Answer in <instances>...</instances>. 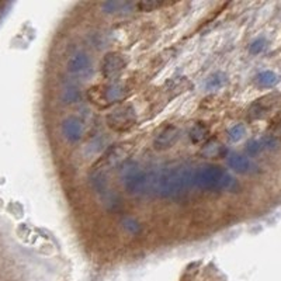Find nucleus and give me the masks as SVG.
Segmentation results:
<instances>
[{
	"label": "nucleus",
	"mask_w": 281,
	"mask_h": 281,
	"mask_svg": "<svg viewBox=\"0 0 281 281\" xmlns=\"http://www.w3.org/2000/svg\"><path fill=\"white\" fill-rule=\"evenodd\" d=\"M191 186L202 191H235L236 180L225 169L216 165H202L191 173Z\"/></svg>",
	"instance_id": "1"
},
{
	"label": "nucleus",
	"mask_w": 281,
	"mask_h": 281,
	"mask_svg": "<svg viewBox=\"0 0 281 281\" xmlns=\"http://www.w3.org/2000/svg\"><path fill=\"white\" fill-rule=\"evenodd\" d=\"M191 173L193 170L184 169L182 166L167 169L155 180L153 188L163 198L179 197L191 186Z\"/></svg>",
	"instance_id": "2"
},
{
	"label": "nucleus",
	"mask_w": 281,
	"mask_h": 281,
	"mask_svg": "<svg viewBox=\"0 0 281 281\" xmlns=\"http://www.w3.org/2000/svg\"><path fill=\"white\" fill-rule=\"evenodd\" d=\"M121 182L124 188L131 196H141L145 194L149 188V176L148 173L138 166L135 162H128L122 166L121 170Z\"/></svg>",
	"instance_id": "3"
},
{
	"label": "nucleus",
	"mask_w": 281,
	"mask_h": 281,
	"mask_svg": "<svg viewBox=\"0 0 281 281\" xmlns=\"http://www.w3.org/2000/svg\"><path fill=\"white\" fill-rule=\"evenodd\" d=\"M125 96V87L121 83H111L106 86L94 87L89 92V97L94 104L100 107H108Z\"/></svg>",
	"instance_id": "4"
},
{
	"label": "nucleus",
	"mask_w": 281,
	"mask_h": 281,
	"mask_svg": "<svg viewBox=\"0 0 281 281\" xmlns=\"http://www.w3.org/2000/svg\"><path fill=\"white\" fill-rule=\"evenodd\" d=\"M106 121L111 130L117 132H124L134 127L136 122V114H135L132 106H124V107L117 108L116 111L110 113Z\"/></svg>",
	"instance_id": "5"
},
{
	"label": "nucleus",
	"mask_w": 281,
	"mask_h": 281,
	"mask_svg": "<svg viewBox=\"0 0 281 281\" xmlns=\"http://www.w3.org/2000/svg\"><path fill=\"white\" fill-rule=\"evenodd\" d=\"M100 67H101V73L106 79H116L127 67V61L118 52H108L101 59Z\"/></svg>",
	"instance_id": "6"
},
{
	"label": "nucleus",
	"mask_w": 281,
	"mask_h": 281,
	"mask_svg": "<svg viewBox=\"0 0 281 281\" xmlns=\"http://www.w3.org/2000/svg\"><path fill=\"white\" fill-rule=\"evenodd\" d=\"M67 72L75 76L89 78L93 73V65H92L90 56L84 52H76L72 55L67 61Z\"/></svg>",
	"instance_id": "7"
},
{
	"label": "nucleus",
	"mask_w": 281,
	"mask_h": 281,
	"mask_svg": "<svg viewBox=\"0 0 281 281\" xmlns=\"http://www.w3.org/2000/svg\"><path fill=\"white\" fill-rule=\"evenodd\" d=\"M61 132L69 144H78L83 136V122L81 118L70 116L61 124Z\"/></svg>",
	"instance_id": "8"
},
{
	"label": "nucleus",
	"mask_w": 281,
	"mask_h": 281,
	"mask_svg": "<svg viewBox=\"0 0 281 281\" xmlns=\"http://www.w3.org/2000/svg\"><path fill=\"white\" fill-rule=\"evenodd\" d=\"M279 99H281L280 94H267V96L259 99L257 101H254L250 110H249V117L253 118V120H259V118L266 117L270 113V110L274 108L280 103Z\"/></svg>",
	"instance_id": "9"
},
{
	"label": "nucleus",
	"mask_w": 281,
	"mask_h": 281,
	"mask_svg": "<svg viewBox=\"0 0 281 281\" xmlns=\"http://www.w3.org/2000/svg\"><path fill=\"white\" fill-rule=\"evenodd\" d=\"M180 138V130L174 125H167L153 139V147L158 150H167L176 145Z\"/></svg>",
	"instance_id": "10"
},
{
	"label": "nucleus",
	"mask_w": 281,
	"mask_h": 281,
	"mask_svg": "<svg viewBox=\"0 0 281 281\" xmlns=\"http://www.w3.org/2000/svg\"><path fill=\"white\" fill-rule=\"evenodd\" d=\"M227 163L229 169H232L233 172H236V173L239 174L252 173L254 170V167H256L246 156H242V155L236 153V152H232V153L228 155Z\"/></svg>",
	"instance_id": "11"
},
{
	"label": "nucleus",
	"mask_w": 281,
	"mask_h": 281,
	"mask_svg": "<svg viewBox=\"0 0 281 281\" xmlns=\"http://www.w3.org/2000/svg\"><path fill=\"white\" fill-rule=\"evenodd\" d=\"M134 4L127 3V1H106L101 4L103 13L110 14V16H120V14H127L132 10Z\"/></svg>",
	"instance_id": "12"
},
{
	"label": "nucleus",
	"mask_w": 281,
	"mask_h": 281,
	"mask_svg": "<svg viewBox=\"0 0 281 281\" xmlns=\"http://www.w3.org/2000/svg\"><path fill=\"white\" fill-rule=\"evenodd\" d=\"M61 101L62 104L65 106H70V104H78L82 101V92L81 89L73 84V83H69L64 87L62 93H61Z\"/></svg>",
	"instance_id": "13"
},
{
	"label": "nucleus",
	"mask_w": 281,
	"mask_h": 281,
	"mask_svg": "<svg viewBox=\"0 0 281 281\" xmlns=\"http://www.w3.org/2000/svg\"><path fill=\"white\" fill-rule=\"evenodd\" d=\"M254 82L260 87H273V86H276L280 82V78H279L277 73H274L271 70H263V72L256 75Z\"/></svg>",
	"instance_id": "14"
},
{
	"label": "nucleus",
	"mask_w": 281,
	"mask_h": 281,
	"mask_svg": "<svg viewBox=\"0 0 281 281\" xmlns=\"http://www.w3.org/2000/svg\"><path fill=\"white\" fill-rule=\"evenodd\" d=\"M90 184H92V188L97 194L100 196H108V188H107V180H106V176L103 173H96L93 174V177L90 179Z\"/></svg>",
	"instance_id": "15"
},
{
	"label": "nucleus",
	"mask_w": 281,
	"mask_h": 281,
	"mask_svg": "<svg viewBox=\"0 0 281 281\" xmlns=\"http://www.w3.org/2000/svg\"><path fill=\"white\" fill-rule=\"evenodd\" d=\"M225 82H227V75L224 72H215L211 76L207 78L204 86L207 90H218L225 84Z\"/></svg>",
	"instance_id": "16"
},
{
	"label": "nucleus",
	"mask_w": 281,
	"mask_h": 281,
	"mask_svg": "<svg viewBox=\"0 0 281 281\" xmlns=\"http://www.w3.org/2000/svg\"><path fill=\"white\" fill-rule=\"evenodd\" d=\"M202 153L205 156H210V158H216V156H222L224 153H227V149H225V147H222L216 139H211L207 142V145H204Z\"/></svg>",
	"instance_id": "17"
},
{
	"label": "nucleus",
	"mask_w": 281,
	"mask_h": 281,
	"mask_svg": "<svg viewBox=\"0 0 281 281\" xmlns=\"http://www.w3.org/2000/svg\"><path fill=\"white\" fill-rule=\"evenodd\" d=\"M208 134V130L207 127L202 124V122H197L196 125H193L188 131V138L191 142L197 144V142H201L202 139H205V136Z\"/></svg>",
	"instance_id": "18"
},
{
	"label": "nucleus",
	"mask_w": 281,
	"mask_h": 281,
	"mask_svg": "<svg viewBox=\"0 0 281 281\" xmlns=\"http://www.w3.org/2000/svg\"><path fill=\"white\" fill-rule=\"evenodd\" d=\"M121 225H122V228H124L128 233H131V235H138V233L141 232V224H139L135 218H132V216L124 218L122 222H121Z\"/></svg>",
	"instance_id": "19"
},
{
	"label": "nucleus",
	"mask_w": 281,
	"mask_h": 281,
	"mask_svg": "<svg viewBox=\"0 0 281 281\" xmlns=\"http://www.w3.org/2000/svg\"><path fill=\"white\" fill-rule=\"evenodd\" d=\"M245 135H246V128L243 124H235L228 130V136L232 142H239Z\"/></svg>",
	"instance_id": "20"
},
{
	"label": "nucleus",
	"mask_w": 281,
	"mask_h": 281,
	"mask_svg": "<svg viewBox=\"0 0 281 281\" xmlns=\"http://www.w3.org/2000/svg\"><path fill=\"white\" fill-rule=\"evenodd\" d=\"M267 47V41L264 37H259L254 41H252V44L249 45V52L252 55H259L262 54Z\"/></svg>",
	"instance_id": "21"
},
{
	"label": "nucleus",
	"mask_w": 281,
	"mask_h": 281,
	"mask_svg": "<svg viewBox=\"0 0 281 281\" xmlns=\"http://www.w3.org/2000/svg\"><path fill=\"white\" fill-rule=\"evenodd\" d=\"M260 142H262L263 149H267V150H277L280 147V142H279L276 135H266V136L262 138Z\"/></svg>",
	"instance_id": "22"
},
{
	"label": "nucleus",
	"mask_w": 281,
	"mask_h": 281,
	"mask_svg": "<svg viewBox=\"0 0 281 281\" xmlns=\"http://www.w3.org/2000/svg\"><path fill=\"white\" fill-rule=\"evenodd\" d=\"M162 1H158V0H144V1H139L135 4L136 9L142 10V12H152L158 7H161Z\"/></svg>",
	"instance_id": "23"
},
{
	"label": "nucleus",
	"mask_w": 281,
	"mask_h": 281,
	"mask_svg": "<svg viewBox=\"0 0 281 281\" xmlns=\"http://www.w3.org/2000/svg\"><path fill=\"white\" fill-rule=\"evenodd\" d=\"M245 150H246V153H248L249 156H256V155H259V153L263 150L262 142L257 141V139H252V141H249V142L246 144Z\"/></svg>",
	"instance_id": "24"
},
{
	"label": "nucleus",
	"mask_w": 281,
	"mask_h": 281,
	"mask_svg": "<svg viewBox=\"0 0 281 281\" xmlns=\"http://www.w3.org/2000/svg\"><path fill=\"white\" fill-rule=\"evenodd\" d=\"M90 42H92V45L96 47L97 50L106 47V40H104V37H103L101 33H94V34H92V35H90Z\"/></svg>",
	"instance_id": "25"
}]
</instances>
